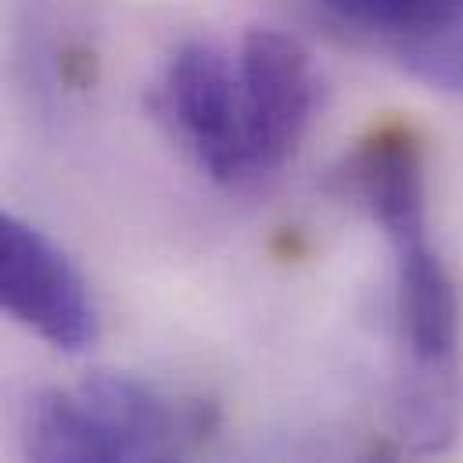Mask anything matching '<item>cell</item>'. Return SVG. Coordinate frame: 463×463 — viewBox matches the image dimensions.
<instances>
[{"label":"cell","mask_w":463,"mask_h":463,"mask_svg":"<svg viewBox=\"0 0 463 463\" xmlns=\"http://www.w3.org/2000/svg\"><path fill=\"white\" fill-rule=\"evenodd\" d=\"M345 191L384 231L402 237L428 231V173L420 137L402 122L373 126L345 162Z\"/></svg>","instance_id":"cell-5"},{"label":"cell","mask_w":463,"mask_h":463,"mask_svg":"<svg viewBox=\"0 0 463 463\" xmlns=\"http://www.w3.org/2000/svg\"><path fill=\"white\" fill-rule=\"evenodd\" d=\"M25 463H122L116 439L80 388L33 399L22 431Z\"/></svg>","instance_id":"cell-6"},{"label":"cell","mask_w":463,"mask_h":463,"mask_svg":"<svg viewBox=\"0 0 463 463\" xmlns=\"http://www.w3.org/2000/svg\"><path fill=\"white\" fill-rule=\"evenodd\" d=\"M0 317L58 352H87L101 335L94 291L69 251L0 209Z\"/></svg>","instance_id":"cell-3"},{"label":"cell","mask_w":463,"mask_h":463,"mask_svg":"<svg viewBox=\"0 0 463 463\" xmlns=\"http://www.w3.org/2000/svg\"><path fill=\"white\" fill-rule=\"evenodd\" d=\"M233 54L248 98L259 173L269 176L298 151L313 126L320 101L317 61L302 40L273 25L248 29Z\"/></svg>","instance_id":"cell-4"},{"label":"cell","mask_w":463,"mask_h":463,"mask_svg":"<svg viewBox=\"0 0 463 463\" xmlns=\"http://www.w3.org/2000/svg\"><path fill=\"white\" fill-rule=\"evenodd\" d=\"M395 251V428L410 453L457 442L463 420L460 295L428 231L388 241Z\"/></svg>","instance_id":"cell-1"},{"label":"cell","mask_w":463,"mask_h":463,"mask_svg":"<svg viewBox=\"0 0 463 463\" xmlns=\"http://www.w3.org/2000/svg\"><path fill=\"white\" fill-rule=\"evenodd\" d=\"M327 11L370 33L431 40L463 22V0H320Z\"/></svg>","instance_id":"cell-7"},{"label":"cell","mask_w":463,"mask_h":463,"mask_svg":"<svg viewBox=\"0 0 463 463\" xmlns=\"http://www.w3.org/2000/svg\"><path fill=\"white\" fill-rule=\"evenodd\" d=\"M151 109L169 140L209 180L227 187L262 180L233 51L209 40L180 43L162 65Z\"/></svg>","instance_id":"cell-2"},{"label":"cell","mask_w":463,"mask_h":463,"mask_svg":"<svg viewBox=\"0 0 463 463\" xmlns=\"http://www.w3.org/2000/svg\"><path fill=\"white\" fill-rule=\"evenodd\" d=\"M355 463H402V453L395 446H388V442H377V446H370Z\"/></svg>","instance_id":"cell-8"}]
</instances>
